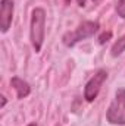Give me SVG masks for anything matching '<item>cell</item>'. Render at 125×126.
<instances>
[{
  "label": "cell",
  "mask_w": 125,
  "mask_h": 126,
  "mask_svg": "<svg viewBox=\"0 0 125 126\" xmlns=\"http://www.w3.org/2000/svg\"><path fill=\"white\" fill-rule=\"evenodd\" d=\"M46 12L41 7H35L31 13V43L34 50L38 53L44 43L46 34Z\"/></svg>",
  "instance_id": "1"
},
{
  "label": "cell",
  "mask_w": 125,
  "mask_h": 126,
  "mask_svg": "<svg viewBox=\"0 0 125 126\" xmlns=\"http://www.w3.org/2000/svg\"><path fill=\"white\" fill-rule=\"evenodd\" d=\"M99 28H100L99 22L85 21V22L80 24L75 31L65 34V35H63V43H65V46L72 47V46H75L77 43H80V41H83V40H85V38L93 37L94 34L99 31Z\"/></svg>",
  "instance_id": "2"
},
{
  "label": "cell",
  "mask_w": 125,
  "mask_h": 126,
  "mask_svg": "<svg viewBox=\"0 0 125 126\" xmlns=\"http://www.w3.org/2000/svg\"><path fill=\"white\" fill-rule=\"evenodd\" d=\"M107 122L112 125H125V90L119 88L107 109Z\"/></svg>",
  "instance_id": "3"
},
{
  "label": "cell",
  "mask_w": 125,
  "mask_h": 126,
  "mask_svg": "<svg viewBox=\"0 0 125 126\" xmlns=\"http://www.w3.org/2000/svg\"><path fill=\"white\" fill-rule=\"evenodd\" d=\"M107 79V72L106 70H99L94 76H91V79L85 84V88H84V98L91 103L97 98V95L100 93L104 81Z\"/></svg>",
  "instance_id": "4"
},
{
  "label": "cell",
  "mask_w": 125,
  "mask_h": 126,
  "mask_svg": "<svg viewBox=\"0 0 125 126\" xmlns=\"http://www.w3.org/2000/svg\"><path fill=\"white\" fill-rule=\"evenodd\" d=\"M13 1L12 0H1V4H0V21H1V32L9 31L10 28V24H12V19H13Z\"/></svg>",
  "instance_id": "5"
},
{
  "label": "cell",
  "mask_w": 125,
  "mask_h": 126,
  "mask_svg": "<svg viewBox=\"0 0 125 126\" xmlns=\"http://www.w3.org/2000/svg\"><path fill=\"white\" fill-rule=\"evenodd\" d=\"M10 84H12V87L16 90L18 98H25L27 95L30 94V85H28L24 79H21V78H12Z\"/></svg>",
  "instance_id": "6"
},
{
  "label": "cell",
  "mask_w": 125,
  "mask_h": 126,
  "mask_svg": "<svg viewBox=\"0 0 125 126\" xmlns=\"http://www.w3.org/2000/svg\"><path fill=\"white\" fill-rule=\"evenodd\" d=\"M125 51V34L119 38V40H116L115 41V44L112 46V50H110V54L113 56V57H116V56H119V54H122Z\"/></svg>",
  "instance_id": "7"
},
{
  "label": "cell",
  "mask_w": 125,
  "mask_h": 126,
  "mask_svg": "<svg viewBox=\"0 0 125 126\" xmlns=\"http://www.w3.org/2000/svg\"><path fill=\"white\" fill-rule=\"evenodd\" d=\"M116 12L121 18H125V0H119L116 4Z\"/></svg>",
  "instance_id": "8"
},
{
  "label": "cell",
  "mask_w": 125,
  "mask_h": 126,
  "mask_svg": "<svg viewBox=\"0 0 125 126\" xmlns=\"http://www.w3.org/2000/svg\"><path fill=\"white\" fill-rule=\"evenodd\" d=\"M110 35H112V34H110V32H107V34H103V35H102V37H100V43H102V44H103V43H104V41H106V40H104V38H109V37H110Z\"/></svg>",
  "instance_id": "9"
},
{
  "label": "cell",
  "mask_w": 125,
  "mask_h": 126,
  "mask_svg": "<svg viewBox=\"0 0 125 126\" xmlns=\"http://www.w3.org/2000/svg\"><path fill=\"white\" fill-rule=\"evenodd\" d=\"M80 6H85V0H77Z\"/></svg>",
  "instance_id": "10"
},
{
  "label": "cell",
  "mask_w": 125,
  "mask_h": 126,
  "mask_svg": "<svg viewBox=\"0 0 125 126\" xmlns=\"http://www.w3.org/2000/svg\"><path fill=\"white\" fill-rule=\"evenodd\" d=\"M30 126H35V125H34V123H32V125H30Z\"/></svg>",
  "instance_id": "11"
}]
</instances>
